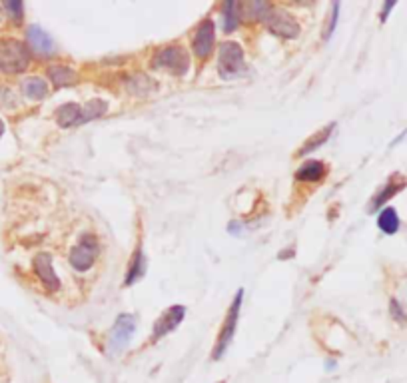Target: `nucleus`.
<instances>
[{
  "mask_svg": "<svg viewBox=\"0 0 407 383\" xmlns=\"http://www.w3.org/2000/svg\"><path fill=\"white\" fill-rule=\"evenodd\" d=\"M56 120L60 124V128H72V126H80L84 124V112H82V106L74 104V102H68V104L60 106L58 112H56Z\"/></svg>",
  "mask_w": 407,
  "mask_h": 383,
  "instance_id": "f8f14e48",
  "label": "nucleus"
},
{
  "mask_svg": "<svg viewBox=\"0 0 407 383\" xmlns=\"http://www.w3.org/2000/svg\"><path fill=\"white\" fill-rule=\"evenodd\" d=\"M392 314H394L395 319H399V321H401V319H406V314L401 312V307H399V304H397L395 300L392 302Z\"/></svg>",
  "mask_w": 407,
  "mask_h": 383,
  "instance_id": "5701e85b",
  "label": "nucleus"
},
{
  "mask_svg": "<svg viewBox=\"0 0 407 383\" xmlns=\"http://www.w3.org/2000/svg\"><path fill=\"white\" fill-rule=\"evenodd\" d=\"M220 74L223 78H232L244 70V50L236 42H222L220 44Z\"/></svg>",
  "mask_w": 407,
  "mask_h": 383,
  "instance_id": "7ed1b4c3",
  "label": "nucleus"
},
{
  "mask_svg": "<svg viewBox=\"0 0 407 383\" xmlns=\"http://www.w3.org/2000/svg\"><path fill=\"white\" fill-rule=\"evenodd\" d=\"M184 316H186L184 305H172V307H168V309L156 319V326H154V331H152V342H158V340H162L164 335H168L172 330H176V328L182 323Z\"/></svg>",
  "mask_w": 407,
  "mask_h": 383,
  "instance_id": "0eeeda50",
  "label": "nucleus"
},
{
  "mask_svg": "<svg viewBox=\"0 0 407 383\" xmlns=\"http://www.w3.org/2000/svg\"><path fill=\"white\" fill-rule=\"evenodd\" d=\"M4 11H8L11 18H14V20H20V18H22V14H25V6H22V2H18V0H11V2H6V4H4Z\"/></svg>",
  "mask_w": 407,
  "mask_h": 383,
  "instance_id": "412c9836",
  "label": "nucleus"
},
{
  "mask_svg": "<svg viewBox=\"0 0 407 383\" xmlns=\"http://www.w3.org/2000/svg\"><path fill=\"white\" fill-rule=\"evenodd\" d=\"M326 172H328V168L319 160H310L296 172V178L300 182H319L326 176Z\"/></svg>",
  "mask_w": 407,
  "mask_h": 383,
  "instance_id": "ddd939ff",
  "label": "nucleus"
},
{
  "mask_svg": "<svg viewBox=\"0 0 407 383\" xmlns=\"http://www.w3.org/2000/svg\"><path fill=\"white\" fill-rule=\"evenodd\" d=\"M0 16H2V13H0Z\"/></svg>",
  "mask_w": 407,
  "mask_h": 383,
  "instance_id": "a878e982",
  "label": "nucleus"
},
{
  "mask_svg": "<svg viewBox=\"0 0 407 383\" xmlns=\"http://www.w3.org/2000/svg\"><path fill=\"white\" fill-rule=\"evenodd\" d=\"M237 27V4L236 2H226L223 4V30L232 32Z\"/></svg>",
  "mask_w": 407,
  "mask_h": 383,
  "instance_id": "aec40b11",
  "label": "nucleus"
},
{
  "mask_svg": "<svg viewBox=\"0 0 407 383\" xmlns=\"http://www.w3.org/2000/svg\"><path fill=\"white\" fill-rule=\"evenodd\" d=\"M333 128H336V124H329V126H326L324 130H319V132L315 134V136H312V138L305 142V146H303L298 154H300V156H305V154L314 152L315 148H319L322 144H326V142H328V138L331 136V132H333Z\"/></svg>",
  "mask_w": 407,
  "mask_h": 383,
  "instance_id": "6ab92c4d",
  "label": "nucleus"
},
{
  "mask_svg": "<svg viewBox=\"0 0 407 383\" xmlns=\"http://www.w3.org/2000/svg\"><path fill=\"white\" fill-rule=\"evenodd\" d=\"M28 64H30V54L20 40L8 39L0 42V72L18 74V72H25Z\"/></svg>",
  "mask_w": 407,
  "mask_h": 383,
  "instance_id": "f257e3e1",
  "label": "nucleus"
},
{
  "mask_svg": "<svg viewBox=\"0 0 407 383\" xmlns=\"http://www.w3.org/2000/svg\"><path fill=\"white\" fill-rule=\"evenodd\" d=\"M48 78L53 80L54 86H68L74 82L76 74L72 68L64 67V64H53V67H48Z\"/></svg>",
  "mask_w": 407,
  "mask_h": 383,
  "instance_id": "dca6fc26",
  "label": "nucleus"
},
{
  "mask_svg": "<svg viewBox=\"0 0 407 383\" xmlns=\"http://www.w3.org/2000/svg\"><path fill=\"white\" fill-rule=\"evenodd\" d=\"M34 272H36V276L40 278V281L44 284V288H48V290H58L60 288V279L58 276L54 274L53 270V258L48 256V253H39L36 258H34Z\"/></svg>",
  "mask_w": 407,
  "mask_h": 383,
  "instance_id": "9d476101",
  "label": "nucleus"
},
{
  "mask_svg": "<svg viewBox=\"0 0 407 383\" xmlns=\"http://www.w3.org/2000/svg\"><path fill=\"white\" fill-rule=\"evenodd\" d=\"M154 67L166 68V70H170L172 74L182 76V74L188 72L190 58H188V54H186L184 48H180V46H168V48H162V50L156 54Z\"/></svg>",
  "mask_w": 407,
  "mask_h": 383,
  "instance_id": "20e7f679",
  "label": "nucleus"
},
{
  "mask_svg": "<svg viewBox=\"0 0 407 383\" xmlns=\"http://www.w3.org/2000/svg\"><path fill=\"white\" fill-rule=\"evenodd\" d=\"M214 40H216V27L212 22V18H206L196 30V36L192 42V48L200 58H208L214 48Z\"/></svg>",
  "mask_w": 407,
  "mask_h": 383,
  "instance_id": "6e6552de",
  "label": "nucleus"
},
{
  "mask_svg": "<svg viewBox=\"0 0 407 383\" xmlns=\"http://www.w3.org/2000/svg\"><path fill=\"white\" fill-rule=\"evenodd\" d=\"M403 186H406V180H399V182H395V178H392V180H389L387 184L383 186V190H381L380 194H378L375 198L371 200V204H369V210H371V211L378 210V208H380V206H383V204H385L387 200L394 198L395 194H397V192H399V190H401Z\"/></svg>",
  "mask_w": 407,
  "mask_h": 383,
  "instance_id": "4468645a",
  "label": "nucleus"
},
{
  "mask_svg": "<svg viewBox=\"0 0 407 383\" xmlns=\"http://www.w3.org/2000/svg\"><path fill=\"white\" fill-rule=\"evenodd\" d=\"M142 276H144V253H142V244H138V248L134 251V258H132L130 267H128V278L124 281V286L136 284Z\"/></svg>",
  "mask_w": 407,
  "mask_h": 383,
  "instance_id": "2eb2a0df",
  "label": "nucleus"
},
{
  "mask_svg": "<svg viewBox=\"0 0 407 383\" xmlns=\"http://www.w3.org/2000/svg\"><path fill=\"white\" fill-rule=\"evenodd\" d=\"M242 298H244V290L237 291V295L234 298V304L230 307L228 316H226V321H223L222 330L218 333V342L214 345V354L212 357L214 359H222L226 349L230 347L234 335H236V328H237V316H240V307H242Z\"/></svg>",
  "mask_w": 407,
  "mask_h": 383,
  "instance_id": "f03ea898",
  "label": "nucleus"
},
{
  "mask_svg": "<svg viewBox=\"0 0 407 383\" xmlns=\"http://www.w3.org/2000/svg\"><path fill=\"white\" fill-rule=\"evenodd\" d=\"M27 40H28V46L34 50V53L42 54V56H50L56 50V46H54V40L48 36V32H44L40 27H30L27 30Z\"/></svg>",
  "mask_w": 407,
  "mask_h": 383,
  "instance_id": "9b49d317",
  "label": "nucleus"
},
{
  "mask_svg": "<svg viewBox=\"0 0 407 383\" xmlns=\"http://www.w3.org/2000/svg\"><path fill=\"white\" fill-rule=\"evenodd\" d=\"M22 90L27 94L28 98H34V100H40L48 94V86L46 82L39 76H32V78H27L22 82Z\"/></svg>",
  "mask_w": 407,
  "mask_h": 383,
  "instance_id": "a211bd4d",
  "label": "nucleus"
},
{
  "mask_svg": "<svg viewBox=\"0 0 407 383\" xmlns=\"http://www.w3.org/2000/svg\"><path fill=\"white\" fill-rule=\"evenodd\" d=\"M378 228L383 234L394 236L395 232L399 230V216H397V211L394 208H385L380 214V218H378Z\"/></svg>",
  "mask_w": 407,
  "mask_h": 383,
  "instance_id": "f3484780",
  "label": "nucleus"
},
{
  "mask_svg": "<svg viewBox=\"0 0 407 383\" xmlns=\"http://www.w3.org/2000/svg\"><path fill=\"white\" fill-rule=\"evenodd\" d=\"M136 330V319L130 314H124L116 319L114 323V330H112V335H110V344L114 349H122L124 345L130 342L132 333Z\"/></svg>",
  "mask_w": 407,
  "mask_h": 383,
  "instance_id": "1a4fd4ad",
  "label": "nucleus"
},
{
  "mask_svg": "<svg viewBox=\"0 0 407 383\" xmlns=\"http://www.w3.org/2000/svg\"><path fill=\"white\" fill-rule=\"evenodd\" d=\"M4 134V124H2V120H0V136Z\"/></svg>",
  "mask_w": 407,
  "mask_h": 383,
  "instance_id": "393cba45",
  "label": "nucleus"
},
{
  "mask_svg": "<svg viewBox=\"0 0 407 383\" xmlns=\"http://www.w3.org/2000/svg\"><path fill=\"white\" fill-rule=\"evenodd\" d=\"M263 18H265L268 28H270L274 34L284 36V39H296V36L300 34V30H302L300 25H298L288 13H282V11H276V8H270Z\"/></svg>",
  "mask_w": 407,
  "mask_h": 383,
  "instance_id": "39448f33",
  "label": "nucleus"
},
{
  "mask_svg": "<svg viewBox=\"0 0 407 383\" xmlns=\"http://www.w3.org/2000/svg\"><path fill=\"white\" fill-rule=\"evenodd\" d=\"M98 256V244L96 239L90 238V236H84L80 239V244L70 251V264L74 270L78 272H86L90 270L94 264V258Z\"/></svg>",
  "mask_w": 407,
  "mask_h": 383,
  "instance_id": "423d86ee",
  "label": "nucleus"
},
{
  "mask_svg": "<svg viewBox=\"0 0 407 383\" xmlns=\"http://www.w3.org/2000/svg\"><path fill=\"white\" fill-rule=\"evenodd\" d=\"M392 8H395V2H387V4H383V11H381V22H385L387 20V16L392 13Z\"/></svg>",
  "mask_w": 407,
  "mask_h": 383,
  "instance_id": "b1692460",
  "label": "nucleus"
},
{
  "mask_svg": "<svg viewBox=\"0 0 407 383\" xmlns=\"http://www.w3.org/2000/svg\"><path fill=\"white\" fill-rule=\"evenodd\" d=\"M338 11H340V4L336 2L333 4V13L329 14L331 18L328 20V27H326V30H324V39L328 40L331 34H333V30H336V22H338Z\"/></svg>",
  "mask_w": 407,
  "mask_h": 383,
  "instance_id": "4be33fe9",
  "label": "nucleus"
}]
</instances>
